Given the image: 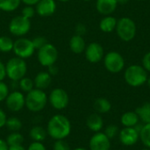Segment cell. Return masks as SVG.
I'll return each mask as SVG.
<instances>
[{"label":"cell","mask_w":150,"mask_h":150,"mask_svg":"<svg viewBox=\"0 0 150 150\" xmlns=\"http://www.w3.org/2000/svg\"><path fill=\"white\" fill-rule=\"evenodd\" d=\"M47 133L54 141L65 140L71 133L70 120L62 114L54 115L47 122Z\"/></svg>","instance_id":"6da1fadb"},{"label":"cell","mask_w":150,"mask_h":150,"mask_svg":"<svg viewBox=\"0 0 150 150\" xmlns=\"http://www.w3.org/2000/svg\"><path fill=\"white\" fill-rule=\"evenodd\" d=\"M47 101V95L40 89L34 88L25 95V107L32 112H41L46 107Z\"/></svg>","instance_id":"7a4b0ae2"},{"label":"cell","mask_w":150,"mask_h":150,"mask_svg":"<svg viewBox=\"0 0 150 150\" xmlns=\"http://www.w3.org/2000/svg\"><path fill=\"white\" fill-rule=\"evenodd\" d=\"M6 76L11 81H19L25 76L27 72V64L25 61L19 57L11 58L5 64Z\"/></svg>","instance_id":"3957f363"},{"label":"cell","mask_w":150,"mask_h":150,"mask_svg":"<svg viewBox=\"0 0 150 150\" xmlns=\"http://www.w3.org/2000/svg\"><path fill=\"white\" fill-rule=\"evenodd\" d=\"M125 81L132 87H140L148 80V74L145 69L140 65L129 66L124 74Z\"/></svg>","instance_id":"277c9868"},{"label":"cell","mask_w":150,"mask_h":150,"mask_svg":"<svg viewBox=\"0 0 150 150\" xmlns=\"http://www.w3.org/2000/svg\"><path fill=\"white\" fill-rule=\"evenodd\" d=\"M115 29L120 40L126 42L132 40L135 37L137 31L134 21L127 17L120 18L117 21V25Z\"/></svg>","instance_id":"5b68a950"},{"label":"cell","mask_w":150,"mask_h":150,"mask_svg":"<svg viewBox=\"0 0 150 150\" xmlns=\"http://www.w3.org/2000/svg\"><path fill=\"white\" fill-rule=\"evenodd\" d=\"M37 58L41 66L47 68L56 62L58 59V50L53 44L47 43L38 49Z\"/></svg>","instance_id":"8992f818"},{"label":"cell","mask_w":150,"mask_h":150,"mask_svg":"<svg viewBox=\"0 0 150 150\" xmlns=\"http://www.w3.org/2000/svg\"><path fill=\"white\" fill-rule=\"evenodd\" d=\"M31 29V21L29 18L18 15L11 18L9 24L10 33L17 37H22L28 33Z\"/></svg>","instance_id":"52a82bcc"},{"label":"cell","mask_w":150,"mask_h":150,"mask_svg":"<svg viewBox=\"0 0 150 150\" xmlns=\"http://www.w3.org/2000/svg\"><path fill=\"white\" fill-rule=\"evenodd\" d=\"M12 51L14 52L17 57H19L25 60L26 58H30L34 54L35 47L32 40L20 37L17 40L14 41Z\"/></svg>","instance_id":"ba28073f"},{"label":"cell","mask_w":150,"mask_h":150,"mask_svg":"<svg viewBox=\"0 0 150 150\" xmlns=\"http://www.w3.org/2000/svg\"><path fill=\"white\" fill-rule=\"evenodd\" d=\"M104 64L109 72L117 74L123 70L125 67V60L120 53L112 51L104 56Z\"/></svg>","instance_id":"9c48e42d"},{"label":"cell","mask_w":150,"mask_h":150,"mask_svg":"<svg viewBox=\"0 0 150 150\" xmlns=\"http://www.w3.org/2000/svg\"><path fill=\"white\" fill-rule=\"evenodd\" d=\"M48 100L54 109L62 111L69 105V97L65 90L62 88H55L50 92Z\"/></svg>","instance_id":"30bf717a"},{"label":"cell","mask_w":150,"mask_h":150,"mask_svg":"<svg viewBox=\"0 0 150 150\" xmlns=\"http://www.w3.org/2000/svg\"><path fill=\"white\" fill-rule=\"evenodd\" d=\"M5 105L9 111L18 112L25 106V96L18 91H14L7 96Z\"/></svg>","instance_id":"8fae6325"},{"label":"cell","mask_w":150,"mask_h":150,"mask_svg":"<svg viewBox=\"0 0 150 150\" xmlns=\"http://www.w3.org/2000/svg\"><path fill=\"white\" fill-rule=\"evenodd\" d=\"M85 58L91 63H98L104 58V48L98 42L90 43L85 50Z\"/></svg>","instance_id":"7c38bea8"},{"label":"cell","mask_w":150,"mask_h":150,"mask_svg":"<svg viewBox=\"0 0 150 150\" xmlns=\"http://www.w3.org/2000/svg\"><path fill=\"white\" fill-rule=\"evenodd\" d=\"M90 150H110L111 142L105 133H95L89 142Z\"/></svg>","instance_id":"4fadbf2b"},{"label":"cell","mask_w":150,"mask_h":150,"mask_svg":"<svg viewBox=\"0 0 150 150\" xmlns=\"http://www.w3.org/2000/svg\"><path fill=\"white\" fill-rule=\"evenodd\" d=\"M120 141L124 146H134L140 139L139 133L134 127H125L120 132Z\"/></svg>","instance_id":"5bb4252c"},{"label":"cell","mask_w":150,"mask_h":150,"mask_svg":"<svg viewBox=\"0 0 150 150\" xmlns=\"http://www.w3.org/2000/svg\"><path fill=\"white\" fill-rule=\"evenodd\" d=\"M36 13L40 17L52 16L56 11L55 0H40L35 7Z\"/></svg>","instance_id":"9a60e30c"},{"label":"cell","mask_w":150,"mask_h":150,"mask_svg":"<svg viewBox=\"0 0 150 150\" xmlns=\"http://www.w3.org/2000/svg\"><path fill=\"white\" fill-rule=\"evenodd\" d=\"M118 6L117 0H97L96 9L97 11L105 16H108L113 13Z\"/></svg>","instance_id":"2e32d148"},{"label":"cell","mask_w":150,"mask_h":150,"mask_svg":"<svg viewBox=\"0 0 150 150\" xmlns=\"http://www.w3.org/2000/svg\"><path fill=\"white\" fill-rule=\"evenodd\" d=\"M52 76L47 71H41L38 73L33 80L34 87L40 90H46L49 87L52 82Z\"/></svg>","instance_id":"e0dca14e"},{"label":"cell","mask_w":150,"mask_h":150,"mask_svg":"<svg viewBox=\"0 0 150 150\" xmlns=\"http://www.w3.org/2000/svg\"><path fill=\"white\" fill-rule=\"evenodd\" d=\"M86 126L91 131H92L94 133H98V132H100L101 129L103 128L104 120L99 114L92 113L87 118Z\"/></svg>","instance_id":"ac0fdd59"},{"label":"cell","mask_w":150,"mask_h":150,"mask_svg":"<svg viewBox=\"0 0 150 150\" xmlns=\"http://www.w3.org/2000/svg\"><path fill=\"white\" fill-rule=\"evenodd\" d=\"M69 48L75 54H81L86 48L85 40L83 36L75 34L69 40Z\"/></svg>","instance_id":"d6986e66"},{"label":"cell","mask_w":150,"mask_h":150,"mask_svg":"<svg viewBox=\"0 0 150 150\" xmlns=\"http://www.w3.org/2000/svg\"><path fill=\"white\" fill-rule=\"evenodd\" d=\"M139 116L135 112H127L121 118L120 122L125 127H134L139 123Z\"/></svg>","instance_id":"ffe728a7"},{"label":"cell","mask_w":150,"mask_h":150,"mask_svg":"<svg viewBox=\"0 0 150 150\" xmlns=\"http://www.w3.org/2000/svg\"><path fill=\"white\" fill-rule=\"evenodd\" d=\"M117 19L112 16H105L103 18L99 23V28L104 33H111L115 30L117 25Z\"/></svg>","instance_id":"44dd1931"},{"label":"cell","mask_w":150,"mask_h":150,"mask_svg":"<svg viewBox=\"0 0 150 150\" xmlns=\"http://www.w3.org/2000/svg\"><path fill=\"white\" fill-rule=\"evenodd\" d=\"M29 136L33 142H42L46 140L47 136V129L40 126H35L33 127L29 132Z\"/></svg>","instance_id":"7402d4cb"},{"label":"cell","mask_w":150,"mask_h":150,"mask_svg":"<svg viewBox=\"0 0 150 150\" xmlns=\"http://www.w3.org/2000/svg\"><path fill=\"white\" fill-rule=\"evenodd\" d=\"M94 108L98 113H107L112 109L110 101L105 98H99L96 99L94 103Z\"/></svg>","instance_id":"603a6c76"},{"label":"cell","mask_w":150,"mask_h":150,"mask_svg":"<svg viewBox=\"0 0 150 150\" xmlns=\"http://www.w3.org/2000/svg\"><path fill=\"white\" fill-rule=\"evenodd\" d=\"M135 112L138 114L139 119L145 124L150 123V102L142 105L135 110Z\"/></svg>","instance_id":"cb8c5ba5"},{"label":"cell","mask_w":150,"mask_h":150,"mask_svg":"<svg viewBox=\"0 0 150 150\" xmlns=\"http://www.w3.org/2000/svg\"><path fill=\"white\" fill-rule=\"evenodd\" d=\"M21 4V0H0V10L11 12L16 11Z\"/></svg>","instance_id":"d4e9b609"},{"label":"cell","mask_w":150,"mask_h":150,"mask_svg":"<svg viewBox=\"0 0 150 150\" xmlns=\"http://www.w3.org/2000/svg\"><path fill=\"white\" fill-rule=\"evenodd\" d=\"M24 136L19 132H11L7 137H6V143L9 147L11 146H17V145H22L24 142Z\"/></svg>","instance_id":"484cf974"},{"label":"cell","mask_w":150,"mask_h":150,"mask_svg":"<svg viewBox=\"0 0 150 150\" xmlns=\"http://www.w3.org/2000/svg\"><path fill=\"white\" fill-rule=\"evenodd\" d=\"M5 127L11 132H18L22 128V122L17 117H10L7 118Z\"/></svg>","instance_id":"4316f807"},{"label":"cell","mask_w":150,"mask_h":150,"mask_svg":"<svg viewBox=\"0 0 150 150\" xmlns=\"http://www.w3.org/2000/svg\"><path fill=\"white\" fill-rule=\"evenodd\" d=\"M139 136L143 145L150 149V123L143 125Z\"/></svg>","instance_id":"83f0119b"},{"label":"cell","mask_w":150,"mask_h":150,"mask_svg":"<svg viewBox=\"0 0 150 150\" xmlns=\"http://www.w3.org/2000/svg\"><path fill=\"white\" fill-rule=\"evenodd\" d=\"M14 41L8 36L0 37V51L3 53H9L12 51Z\"/></svg>","instance_id":"f1b7e54d"},{"label":"cell","mask_w":150,"mask_h":150,"mask_svg":"<svg viewBox=\"0 0 150 150\" xmlns=\"http://www.w3.org/2000/svg\"><path fill=\"white\" fill-rule=\"evenodd\" d=\"M18 86L24 92H29L33 89H34V83L33 80H32L29 77H23L18 81Z\"/></svg>","instance_id":"f546056e"},{"label":"cell","mask_w":150,"mask_h":150,"mask_svg":"<svg viewBox=\"0 0 150 150\" xmlns=\"http://www.w3.org/2000/svg\"><path fill=\"white\" fill-rule=\"evenodd\" d=\"M119 133V128L117 126L115 125H110L108 127H106L105 130V134L111 140L113 139Z\"/></svg>","instance_id":"4dcf8cb0"},{"label":"cell","mask_w":150,"mask_h":150,"mask_svg":"<svg viewBox=\"0 0 150 150\" xmlns=\"http://www.w3.org/2000/svg\"><path fill=\"white\" fill-rule=\"evenodd\" d=\"M53 150H70V147L65 140H57L53 145Z\"/></svg>","instance_id":"1f68e13d"},{"label":"cell","mask_w":150,"mask_h":150,"mask_svg":"<svg viewBox=\"0 0 150 150\" xmlns=\"http://www.w3.org/2000/svg\"><path fill=\"white\" fill-rule=\"evenodd\" d=\"M9 93H10V91H9L8 85L5 83H4L3 81H0V102L5 101Z\"/></svg>","instance_id":"d6a6232c"},{"label":"cell","mask_w":150,"mask_h":150,"mask_svg":"<svg viewBox=\"0 0 150 150\" xmlns=\"http://www.w3.org/2000/svg\"><path fill=\"white\" fill-rule=\"evenodd\" d=\"M33 40V45H34V47H35V49H40V47H44L46 44H47L48 43V41H47V40L45 38V37H43V36H39V37H35L33 40Z\"/></svg>","instance_id":"836d02e7"},{"label":"cell","mask_w":150,"mask_h":150,"mask_svg":"<svg viewBox=\"0 0 150 150\" xmlns=\"http://www.w3.org/2000/svg\"><path fill=\"white\" fill-rule=\"evenodd\" d=\"M35 12H36V11L33 8V6H32V5H25L23 8V10H22V14L21 15L30 19L31 18H33L34 16Z\"/></svg>","instance_id":"e575fe53"},{"label":"cell","mask_w":150,"mask_h":150,"mask_svg":"<svg viewBox=\"0 0 150 150\" xmlns=\"http://www.w3.org/2000/svg\"><path fill=\"white\" fill-rule=\"evenodd\" d=\"M27 150H47L46 147L42 142H33L29 146Z\"/></svg>","instance_id":"d590c367"},{"label":"cell","mask_w":150,"mask_h":150,"mask_svg":"<svg viewBox=\"0 0 150 150\" xmlns=\"http://www.w3.org/2000/svg\"><path fill=\"white\" fill-rule=\"evenodd\" d=\"M142 63V67L145 69L146 71H150V52L147 53L143 56Z\"/></svg>","instance_id":"8d00e7d4"},{"label":"cell","mask_w":150,"mask_h":150,"mask_svg":"<svg viewBox=\"0 0 150 150\" xmlns=\"http://www.w3.org/2000/svg\"><path fill=\"white\" fill-rule=\"evenodd\" d=\"M75 31H76V34L77 35H84L87 32V28H86V25L84 24H82V23H79L76 25V28H75Z\"/></svg>","instance_id":"74e56055"},{"label":"cell","mask_w":150,"mask_h":150,"mask_svg":"<svg viewBox=\"0 0 150 150\" xmlns=\"http://www.w3.org/2000/svg\"><path fill=\"white\" fill-rule=\"evenodd\" d=\"M7 120V116L6 113L0 108V128L5 127V123Z\"/></svg>","instance_id":"f35d334b"},{"label":"cell","mask_w":150,"mask_h":150,"mask_svg":"<svg viewBox=\"0 0 150 150\" xmlns=\"http://www.w3.org/2000/svg\"><path fill=\"white\" fill-rule=\"evenodd\" d=\"M6 77V69L5 65L0 61V81H4V79Z\"/></svg>","instance_id":"ab89813d"},{"label":"cell","mask_w":150,"mask_h":150,"mask_svg":"<svg viewBox=\"0 0 150 150\" xmlns=\"http://www.w3.org/2000/svg\"><path fill=\"white\" fill-rule=\"evenodd\" d=\"M47 72L51 75V76H55L58 73V68L54 64L51 65L49 67H47Z\"/></svg>","instance_id":"60d3db41"},{"label":"cell","mask_w":150,"mask_h":150,"mask_svg":"<svg viewBox=\"0 0 150 150\" xmlns=\"http://www.w3.org/2000/svg\"><path fill=\"white\" fill-rule=\"evenodd\" d=\"M39 1L40 0H21V2H23L25 4H26V5H32V6L36 5Z\"/></svg>","instance_id":"b9f144b4"},{"label":"cell","mask_w":150,"mask_h":150,"mask_svg":"<svg viewBox=\"0 0 150 150\" xmlns=\"http://www.w3.org/2000/svg\"><path fill=\"white\" fill-rule=\"evenodd\" d=\"M0 150H9V146L3 139H0Z\"/></svg>","instance_id":"7bdbcfd3"},{"label":"cell","mask_w":150,"mask_h":150,"mask_svg":"<svg viewBox=\"0 0 150 150\" xmlns=\"http://www.w3.org/2000/svg\"><path fill=\"white\" fill-rule=\"evenodd\" d=\"M9 150H27L23 145H17V146H11L9 147Z\"/></svg>","instance_id":"ee69618b"},{"label":"cell","mask_w":150,"mask_h":150,"mask_svg":"<svg viewBox=\"0 0 150 150\" xmlns=\"http://www.w3.org/2000/svg\"><path fill=\"white\" fill-rule=\"evenodd\" d=\"M129 0H117V3L118 4H126L128 3Z\"/></svg>","instance_id":"f6af8a7d"},{"label":"cell","mask_w":150,"mask_h":150,"mask_svg":"<svg viewBox=\"0 0 150 150\" xmlns=\"http://www.w3.org/2000/svg\"><path fill=\"white\" fill-rule=\"evenodd\" d=\"M146 83H148V86H149V88L150 89V77H148V80H147Z\"/></svg>","instance_id":"bcb514c9"},{"label":"cell","mask_w":150,"mask_h":150,"mask_svg":"<svg viewBox=\"0 0 150 150\" xmlns=\"http://www.w3.org/2000/svg\"><path fill=\"white\" fill-rule=\"evenodd\" d=\"M73 150H87L86 149H84V148H76V149H75Z\"/></svg>","instance_id":"7dc6e473"},{"label":"cell","mask_w":150,"mask_h":150,"mask_svg":"<svg viewBox=\"0 0 150 150\" xmlns=\"http://www.w3.org/2000/svg\"><path fill=\"white\" fill-rule=\"evenodd\" d=\"M58 1H60V2H62V3H67V2H69V0H58Z\"/></svg>","instance_id":"c3c4849f"},{"label":"cell","mask_w":150,"mask_h":150,"mask_svg":"<svg viewBox=\"0 0 150 150\" xmlns=\"http://www.w3.org/2000/svg\"><path fill=\"white\" fill-rule=\"evenodd\" d=\"M142 150H150V149L149 148H146V149H143Z\"/></svg>","instance_id":"681fc988"},{"label":"cell","mask_w":150,"mask_h":150,"mask_svg":"<svg viewBox=\"0 0 150 150\" xmlns=\"http://www.w3.org/2000/svg\"><path fill=\"white\" fill-rule=\"evenodd\" d=\"M84 2H89V1H91V0H83Z\"/></svg>","instance_id":"f907efd6"},{"label":"cell","mask_w":150,"mask_h":150,"mask_svg":"<svg viewBox=\"0 0 150 150\" xmlns=\"http://www.w3.org/2000/svg\"><path fill=\"white\" fill-rule=\"evenodd\" d=\"M137 1H143V0H137Z\"/></svg>","instance_id":"816d5d0a"},{"label":"cell","mask_w":150,"mask_h":150,"mask_svg":"<svg viewBox=\"0 0 150 150\" xmlns=\"http://www.w3.org/2000/svg\"><path fill=\"white\" fill-rule=\"evenodd\" d=\"M0 12H1V10H0Z\"/></svg>","instance_id":"f5cc1de1"}]
</instances>
